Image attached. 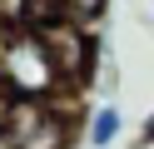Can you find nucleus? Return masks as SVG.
<instances>
[{"instance_id": "nucleus-1", "label": "nucleus", "mask_w": 154, "mask_h": 149, "mask_svg": "<svg viewBox=\"0 0 154 149\" xmlns=\"http://www.w3.org/2000/svg\"><path fill=\"white\" fill-rule=\"evenodd\" d=\"M0 85L10 89L15 104L65 95V79L55 70V55L40 30L30 25H0Z\"/></svg>"}, {"instance_id": "nucleus-6", "label": "nucleus", "mask_w": 154, "mask_h": 149, "mask_svg": "<svg viewBox=\"0 0 154 149\" xmlns=\"http://www.w3.org/2000/svg\"><path fill=\"white\" fill-rule=\"evenodd\" d=\"M144 144H154V114L144 119Z\"/></svg>"}, {"instance_id": "nucleus-2", "label": "nucleus", "mask_w": 154, "mask_h": 149, "mask_svg": "<svg viewBox=\"0 0 154 149\" xmlns=\"http://www.w3.org/2000/svg\"><path fill=\"white\" fill-rule=\"evenodd\" d=\"M75 99L70 89L55 99H30V104H15L10 114V129H5V144L10 149H70L75 139Z\"/></svg>"}, {"instance_id": "nucleus-3", "label": "nucleus", "mask_w": 154, "mask_h": 149, "mask_svg": "<svg viewBox=\"0 0 154 149\" xmlns=\"http://www.w3.org/2000/svg\"><path fill=\"white\" fill-rule=\"evenodd\" d=\"M119 129H124V114L114 104H94L90 119H85V139H90L94 149H109L114 139H119Z\"/></svg>"}, {"instance_id": "nucleus-4", "label": "nucleus", "mask_w": 154, "mask_h": 149, "mask_svg": "<svg viewBox=\"0 0 154 149\" xmlns=\"http://www.w3.org/2000/svg\"><path fill=\"white\" fill-rule=\"evenodd\" d=\"M104 10H109V0H60V20L75 25V30H85V35H94Z\"/></svg>"}, {"instance_id": "nucleus-5", "label": "nucleus", "mask_w": 154, "mask_h": 149, "mask_svg": "<svg viewBox=\"0 0 154 149\" xmlns=\"http://www.w3.org/2000/svg\"><path fill=\"white\" fill-rule=\"evenodd\" d=\"M10 114H15V99H10V89L0 85V134L10 129Z\"/></svg>"}]
</instances>
